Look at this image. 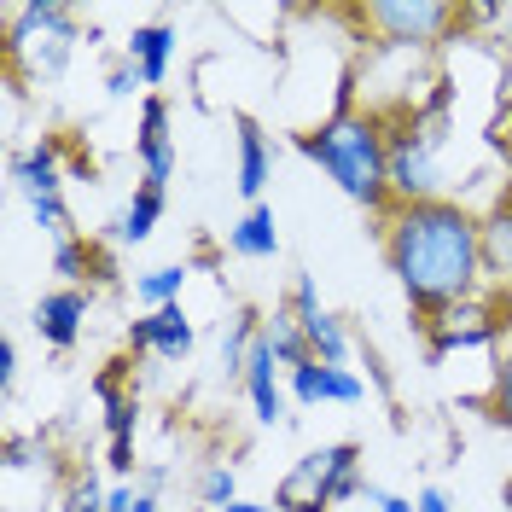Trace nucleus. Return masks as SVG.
Listing matches in <instances>:
<instances>
[{
    "label": "nucleus",
    "instance_id": "f257e3e1",
    "mask_svg": "<svg viewBox=\"0 0 512 512\" xmlns=\"http://www.w3.org/2000/svg\"><path fill=\"white\" fill-rule=\"evenodd\" d=\"M384 268L419 320L483 291V222L454 198L396 204L384 216Z\"/></svg>",
    "mask_w": 512,
    "mask_h": 512
},
{
    "label": "nucleus",
    "instance_id": "f03ea898",
    "mask_svg": "<svg viewBox=\"0 0 512 512\" xmlns=\"http://www.w3.org/2000/svg\"><path fill=\"white\" fill-rule=\"evenodd\" d=\"M297 152L315 163L332 187L344 192L350 204L390 216L396 192H390V128L355 105H338L332 117H320L315 128L297 134Z\"/></svg>",
    "mask_w": 512,
    "mask_h": 512
},
{
    "label": "nucleus",
    "instance_id": "7ed1b4c3",
    "mask_svg": "<svg viewBox=\"0 0 512 512\" xmlns=\"http://www.w3.org/2000/svg\"><path fill=\"white\" fill-rule=\"evenodd\" d=\"M443 152H448V94L431 105H414L390 128V192L396 204H425L443 198Z\"/></svg>",
    "mask_w": 512,
    "mask_h": 512
},
{
    "label": "nucleus",
    "instance_id": "20e7f679",
    "mask_svg": "<svg viewBox=\"0 0 512 512\" xmlns=\"http://www.w3.org/2000/svg\"><path fill=\"white\" fill-rule=\"evenodd\" d=\"M76 12L59 0H24L6 12V59L24 82H59L76 59Z\"/></svg>",
    "mask_w": 512,
    "mask_h": 512
},
{
    "label": "nucleus",
    "instance_id": "39448f33",
    "mask_svg": "<svg viewBox=\"0 0 512 512\" xmlns=\"http://www.w3.org/2000/svg\"><path fill=\"white\" fill-rule=\"evenodd\" d=\"M367 483H361V443H326L309 448L280 483V512H332L355 501Z\"/></svg>",
    "mask_w": 512,
    "mask_h": 512
},
{
    "label": "nucleus",
    "instance_id": "423d86ee",
    "mask_svg": "<svg viewBox=\"0 0 512 512\" xmlns=\"http://www.w3.org/2000/svg\"><path fill=\"white\" fill-rule=\"evenodd\" d=\"M355 18L379 35L384 47H396V53H425V47L448 41L454 24H466V12L443 6V0H373Z\"/></svg>",
    "mask_w": 512,
    "mask_h": 512
},
{
    "label": "nucleus",
    "instance_id": "0eeeda50",
    "mask_svg": "<svg viewBox=\"0 0 512 512\" xmlns=\"http://www.w3.org/2000/svg\"><path fill=\"white\" fill-rule=\"evenodd\" d=\"M6 175L24 187L30 216L41 222V233H53V239H70V233H76V227H70V204H64V152H59L53 134H41L35 146L12 152V158H6Z\"/></svg>",
    "mask_w": 512,
    "mask_h": 512
},
{
    "label": "nucleus",
    "instance_id": "6e6552de",
    "mask_svg": "<svg viewBox=\"0 0 512 512\" xmlns=\"http://www.w3.org/2000/svg\"><path fill=\"white\" fill-rule=\"evenodd\" d=\"M425 326V361L431 367H443L448 355H466V350H495V338L512 326V315H501V297H466V303H454L443 315L419 320Z\"/></svg>",
    "mask_w": 512,
    "mask_h": 512
},
{
    "label": "nucleus",
    "instance_id": "1a4fd4ad",
    "mask_svg": "<svg viewBox=\"0 0 512 512\" xmlns=\"http://www.w3.org/2000/svg\"><path fill=\"white\" fill-rule=\"evenodd\" d=\"M286 303L297 309L303 320V338H309V355L326 361V367H350V332H344V320L326 315L320 309V291H315V274H297L286 291Z\"/></svg>",
    "mask_w": 512,
    "mask_h": 512
},
{
    "label": "nucleus",
    "instance_id": "9d476101",
    "mask_svg": "<svg viewBox=\"0 0 512 512\" xmlns=\"http://www.w3.org/2000/svg\"><path fill=\"white\" fill-rule=\"evenodd\" d=\"M94 396L105 402V437H111V472H117V483H134V425H140V402H134V390H123L117 384V373H99L94 379Z\"/></svg>",
    "mask_w": 512,
    "mask_h": 512
},
{
    "label": "nucleus",
    "instance_id": "9b49d317",
    "mask_svg": "<svg viewBox=\"0 0 512 512\" xmlns=\"http://www.w3.org/2000/svg\"><path fill=\"white\" fill-rule=\"evenodd\" d=\"M134 158H140V181L146 187H169L175 181V140H169V99L146 94L140 99V128H134Z\"/></svg>",
    "mask_w": 512,
    "mask_h": 512
},
{
    "label": "nucleus",
    "instance_id": "f8f14e48",
    "mask_svg": "<svg viewBox=\"0 0 512 512\" xmlns=\"http://www.w3.org/2000/svg\"><path fill=\"white\" fill-rule=\"evenodd\" d=\"M192 344H198V326L187 320L181 303H169V309H152V315H140L128 326V350L134 355H158V361H187Z\"/></svg>",
    "mask_w": 512,
    "mask_h": 512
},
{
    "label": "nucleus",
    "instance_id": "ddd939ff",
    "mask_svg": "<svg viewBox=\"0 0 512 512\" xmlns=\"http://www.w3.org/2000/svg\"><path fill=\"white\" fill-rule=\"evenodd\" d=\"M286 390H291V402H297V408H320V402L355 408V402L367 396L361 373H350V367H326V361H303V367H291Z\"/></svg>",
    "mask_w": 512,
    "mask_h": 512
},
{
    "label": "nucleus",
    "instance_id": "4468645a",
    "mask_svg": "<svg viewBox=\"0 0 512 512\" xmlns=\"http://www.w3.org/2000/svg\"><path fill=\"white\" fill-rule=\"evenodd\" d=\"M88 291L82 286H53L41 291V303H35V338L47 344V350H76V338H82V320H88Z\"/></svg>",
    "mask_w": 512,
    "mask_h": 512
},
{
    "label": "nucleus",
    "instance_id": "2eb2a0df",
    "mask_svg": "<svg viewBox=\"0 0 512 512\" xmlns=\"http://www.w3.org/2000/svg\"><path fill=\"white\" fill-rule=\"evenodd\" d=\"M245 396H251V414L262 419V425H286V384H280V361H274V350H268V338H256L251 350V367H245Z\"/></svg>",
    "mask_w": 512,
    "mask_h": 512
},
{
    "label": "nucleus",
    "instance_id": "dca6fc26",
    "mask_svg": "<svg viewBox=\"0 0 512 512\" xmlns=\"http://www.w3.org/2000/svg\"><path fill=\"white\" fill-rule=\"evenodd\" d=\"M175 47H181V35L169 30V24H140V30L123 41V59L140 70V82H146V94L169 82V64H175Z\"/></svg>",
    "mask_w": 512,
    "mask_h": 512
},
{
    "label": "nucleus",
    "instance_id": "f3484780",
    "mask_svg": "<svg viewBox=\"0 0 512 512\" xmlns=\"http://www.w3.org/2000/svg\"><path fill=\"white\" fill-rule=\"evenodd\" d=\"M233 128H239V163H233V187L245 192L251 204H262V187H268V175H274V146H268V134H262V123L256 117H233Z\"/></svg>",
    "mask_w": 512,
    "mask_h": 512
},
{
    "label": "nucleus",
    "instance_id": "a211bd4d",
    "mask_svg": "<svg viewBox=\"0 0 512 512\" xmlns=\"http://www.w3.org/2000/svg\"><path fill=\"white\" fill-rule=\"evenodd\" d=\"M227 251L245 256V262H274L280 256V222H274V210L268 204H251L239 222L227 227Z\"/></svg>",
    "mask_w": 512,
    "mask_h": 512
},
{
    "label": "nucleus",
    "instance_id": "6ab92c4d",
    "mask_svg": "<svg viewBox=\"0 0 512 512\" xmlns=\"http://www.w3.org/2000/svg\"><path fill=\"white\" fill-rule=\"evenodd\" d=\"M163 210H169V187H134V198L123 204V216L111 222V233L123 239V245H146L152 233H158V222H163Z\"/></svg>",
    "mask_w": 512,
    "mask_h": 512
},
{
    "label": "nucleus",
    "instance_id": "aec40b11",
    "mask_svg": "<svg viewBox=\"0 0 512 512\" xmlns=\"http://www.w3.org/2000/svg\"><path fill=\"white\" fill-rule=\"evenodd\" d=\"M483 222V274H495L501 286L512 280V187L501 192V204L478 216Z\"/></svg>",
    "mask_w": 512,
    "mask_h": 512
},
{
    "label": "nucleus",
    "instance_id": "412c9836",
    "mask_svg": "<svg viewBox=\"0 0 512 512\" xmlns=\"http://www.w3.org/2000/svg\"><path fill=\"white\" fill-rule=\"evenodd\" d=\"M262 338H268V350H274V361L280 367H303V361H315L309 355V338H303V320H297V309L291 303H274V315H262Z\"/></svg>",
    "mask_w": 512,
    "mask_h": 512
},
{
    "label": "nucleus",
    "instance_id": "4be33fe9",
    "mask_svg": "<svg viewBox=\"0 0 512 512\" xmlns=\"http://www.w3.org/2000/svg\"><path fill=\"white\" fill-rule=\"evenodd\" d=\"M256 338H262V315L256 309H233V320L222 326V373L227 379H245Z\"/></svg>",
    "mask_w": 512,
    "mask_h": 512
},
{
    "label": "nucleus",
    "instance_id": "5701e85b",
    "mask_svg": "<svg viewBox=\"0 0 512 512\" xmlns=\"http://www.w3.org/2000/svg\"><path fill=\"white\" fill-rule=\"evenodd\" d=\"M187 262H163V268H146V274H134V297H140V309L152 315V309H169V303H181V291H187Z\"/></svg>",
    "mask_w": 512,
    "mask_h": 512
},
{
    "label": "nucleus",
    "instance_id": "b1692460",
    "mask_svg": "<svg viewBox=\"0 0 512 512\" xmlns=\"http://www.w3.org/2000/svg\"><path fill=\"white\" fill-rule=\"evenodd\" d=\"M88 268H94V245H88L82 233H70V239H53V274H59L64 286L88 280Z\"/></svg>",
    "mask_w": 512,
    "mask_h": 512
},
{
    "label": "nucleus",
    "instance_id": "393cba45",
    "mask_svg": "<svg viewBox=\"0 0 512 512\" xmlns=\"http://www.w3.org/2000/svg\"><path fill=\"white\" fill-rule=\"evenodd\" d=\"M483 414L512 431V350L495 355V373H489V390H483Z\"/></svg>",
    "mask_w": 512,
    "mask_h": 512
},
{
    "label": "nucleus",
    "instance_id": "a878e982",
    "mask_svg": "<svg viewBox=\"0 0 512 512\" xmlns=\"http://www.w3.org/2000/svg\"><path fill=\"white\" fill-rule=\"evenodd\" d=\"M239 501V472L233 466H204L198 472V507H210V512H222Z\"/></svg>",
    "mask_w": 512,
    "mask_h": 512
},
{
    "label": "nucleus",
    "instance_id": "bb28decb",
    "mask_svg": "<svg viewBox=\"0 0 512 512\" xmlns=\"http://www.w3.org/2000/svg\"><path fill=\"white\" fill-rule=\"evenodd\" d=\"M105 501H111V489L99 483V472H82L70 483V512H105Z\"/></svg>",
    "mask_w": 512,
    "mask_h": 512
},
{
    "label": "nucleus",
    "instance_id": "cd10ccee",
    "mask_svg": "<svg viewBox=\"0 0 512 512\" xmlns=\"http://www.w3.org/2000/svg\"><path fill=\"white\" fill-rule=\"evenodd\" d=\"M105 512H158V495H152V489H140V483H111Z\"/></svg>",
    "mask_w": 512,
    "mask_h": 512
},
{
    "label": "nucleus",
    "instance_id": "c85d7f7f",
    "mask_svg": "<svg viewBox=\"0 0 512 512\" xmlns=\"http://www.w3.org/2000/svg\"><path fill=\"white\" fill-rule=\"evenodd\" d=\"M134 88H146V82H140V70H134L128 59L105 76V94H111V99H134Z\"/></svg>",
    "mask_w": 512,
    "mask_h": 512
},
{
    "label": "nucleus",
    "instance_id": "c756f323",
    "mask_svg": "<svg viewBox=\"0 0 512 512\" xmlns=\"http://www.w3.org/2000/svg\"><path fill=\"white\" fill-rule=\"evenodd\" d=\"M0 390H6V396L18 390V344H12V338H0Z\"/></svg>",
    "mask_w": 512,
    "mask_h": 512
},
{
    "label": "nucleus",
    "instance_id": "7c9ffc66",
    "mask_svg": "<svg viewBox=\"0 0 512 512\" xmlns=\"http://www.w3.org/2000/svg\"><path fill=\"white\" fill-rule=\"evenodd\" d=\"M414 512H454V501H448L437 483H425V489L414 495Z\"/></svg>",
    "mask_w": 512,
    "mask_h": 512
},
{
    "label": "nucleus",
    "instance_id": "2f4dec72",
    "mask_svg": "<svg viewBox=\"0 0 512 512\" xmlns=\"http://www.w3.org/2000/svg\"><path fill=\"white\" fill-rule=\"evenodd\" d=\"M367 501H373L379 512H414V501H408V495H390V489H367Z\"/></svg>",
    "mask_w": 512,
    "mask_h": 512
},
{
    "label": "nucleus",
    "instance_id": "473e14b6",
    "mask_svg": "<svg viewBox=\"0 0 512 512\" xmlns=\"http://www.w3.org/2000/svg\"><path fill=\"white\" fill-rule=\"evenodd\" d=\"M501 140L512 146V70L501 76Z\"/></svg>",
    "mask_w": 512,
    "mask_h": 512
},
{
    "label": "nucleus",
    "instance_id": "72a5a7b5",
    "mask_svg": "<svg viewBox=\"0 0 512 512\" xmlns=\"http://www.w3.org/2000/svg\"><path fill=\"white\" fill-rule=\"evenodd\" d=\"M222 512H280V507H262V501H245V495H239V501H233V507H222Z\"/></svg>",
    "mask_w": 512,
    "mask_h": 512
},
{
    "label": "nucleus",
    "instance_id": "f704fd0d",
    "mask_svg": "<svg viewBox=\"0 0 512 512\" xmlns=\"http://www.w3.org/2000/svg\"><path fill=\"white\" fill-rule=\"evenodd\" d=\"M501 501H507V512H512V478H507V489H501Z\"/></svg>",
    "mask_w": 512,
    "mask_h": 512
},
{
    "label": "nucleus",
    "instance_id": "c9c22d12",
    "mask_svg": "<svg viewBox=\"0 0 512 512\" xmlns=\"http://www.w3.org/2000/svg\"><path fill=\"white\" fill-rule=\"evenodd\" d=\"M192 512H210V507H192Z\"/></svg>",
    "mask_w": 512,
    "mask_h": 512
}]
</instances>
